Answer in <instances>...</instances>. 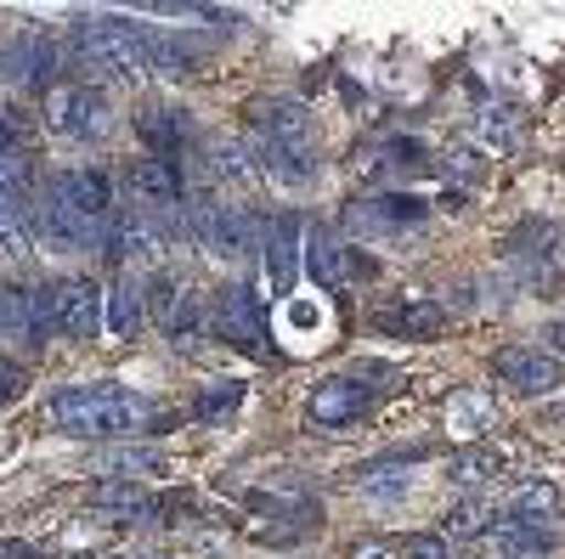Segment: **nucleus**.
<instances>
[{
	"label": "nucleus",
	"instance_id": "4be33fe9",
	"mask_svg": "<svg viewBox=\"0 0 565 559\" xmlns=\"http://www.w3.org/2000/svg\"><path fill=\"white\" fill-rule=\"evenodd\" d=\"M210 164L232 186H249L260 175V153L249 148V136H210Z\"/></svg>",
	"mask_w": 565,
	"mask_h": 559
},
{
	"label": "nucleus",
	"instance_id": "7ed1b4c3",
	"mask_svg": "<svg viewBox=\"0 0 565 559\" xmlns=\"http://www.w3.org/2000/svg\"><path fill=\"white\" fill-rule=\"evenodd\" d=\"M74 57L108 85H141L153 74L148 63V29L136 18H90L74 29Z\"/></svg>",
	"mask_w": 565,
	"mask_h": 559
},
{
	"label": "nucleus",
	"instance_id": "6ab92c4d",
	"mask_svg": "<svg viewBox=\"0 0 565 559\" xmlns=\"http://www.w3.org/2000/svg\"><path fill=\"white\" fill-rule=\"evenodd\" d=\"M136 136L153 148V159H175L186 148V114L164 103H141L136 108Z\"/></svg>",
	"mask_w": 565,
	"mask_h": 559
},
{
	"label": "nucleus",
	"instance_id": "f704fd0d",
	"mask_svg": "<svg viewBox=\"0 0 565 559\" xmlns=\"http://www.w3.org/2000/svg\"><path fill=\"white\" fill-rule=\"evenodd\" d=\"M244 401V385H210V390H199V401H193V412L199 418H215V412H232V407H238Z\"/></svg>",
	"mask_w": 565,
	"mask_h": 559
},
{
	"label": "nucleus",
	"instance_id": "20e7f679",
	"mask_svg": "<svg viewBox=\"0 0 565 559\" xmlns=\"http://www.w3.org/2000/svg\"><path fill=\"white\" fill-rule=\"evenodd\" d=\"M186 215H193V238H199V249L215 255V260H226V266H238V260L260 244V226H266V221H255L249 209H238V204H215V198H186Z\"/></svg>",
	"mask_w": 565,
	"mask_h": 559
},
{
	"label": "nucleus",
	"instance_id": "39448f33",
	"mask_svg": "<svg viewBox=\"0 0 565 559\" xmlns=\"http://www.w3.org/2000/svg\"><path fill=\"white\" fill-rule=\"evenodd\" d=\"M210 334L226 340L232 351H244V356H260V362H277L271 351V334H266V311H260V294L244 289V283H232L210 300Z\"/></svg>",
	"mask_w": 565,
	"mask_h": 559
},
{
	"label": "nucleus",
	"instance_id": "f8f14e48",
	"mask_svg": "<svg viewBox=\"0 0 565 559\" xmlns=\"http://www.w3.org/2000/svg\"><path fill=\"white\" fill-rule=\"evenodd\" d=\"M130 193L141 198V209H159V215L181 209V204H186L181 164H175V159H153V153H141V159L130 164Z\"/></svg>",
	"mask_w": 565,
	"mask_h": 559
},
{
	"label": "nucleus",
	"instance_id": "2eb2a0df",
	"mask_svg": "<svg viewBox=\"0 0 565 559\" xmlns=\"http://www.w3.org/2000/svg\"><path fill=\"white\" fill-rule=\"evenodd\" d=\"M424 215H430V204L413 198V193H380L367 204H351L345 215V232H391V226H418Z\"/></svg>",
	"mask_w": 565,
	"mask_h": 559
},
{
	"label": "nucleus",
	"instance_id": "a18cd8bd",
	"mask_svg": "<svg viewBox=\"0 0 565 559\" xmlns=\"http://www.w3.org/2000/svg\"><path fill=\"white\" fill-rule=\"evenodd\" d=\"M559 424H565V407H559Z\"/></svg>",
	"mask_w": 565,
	"mask_h": 559
},
{
	"label": "nucleus",
	"instance_id": "ea45409f",
	"mask_svg": "<svg viewBox=\"0 0 565 559\" xmlns=\"http://www.w3.org/2000/svg\"><path fill=\"white\" fill-rule=\"evenodd\" d=\"M351 559H402V542H391V537H362V542H351Z\"/></svg>",
	"mask_w": 565,
	"mask_h": 559
},
{
	"label": "nucleus",
	"instance_id": "6e6552de",
	"mask_svg": "<svg viewBox=\"0 0 565 559\" xmlns=\"http://www.w3.org/2000/svg\"><path fill=\"white\" fill-rule=\"evenodd\" d=\"M103 249H108V260H125V266H153L164 249H170V238H164V215L159 209H119L114 221H108V238H103Z\"/></svg>",
	"mask_w": 565,
	"mask_h": 559
},
{
	"label": "nucleus",
	"instance_id": "c756f323",
	"mask_svg": "<svg viewBox=\"0 0 565 559\" xmlns=\"http://www.w3.org/2000/svg\"><path fill=\"white\" fill-rule=\"evenodd\" d=\"M148 63H153V74H164V79H186L193 74V52H186V45L175 40V34H153L148 29Z\"/></svg>",
	"mask_w": 565,
	"mask_h": 559
},
{
	"label": "nucleus",
	"instance_id": "9b49d317",
	"mask_svg": "<svg viewBox=\"0 0 565 559\" xmlns=\"http://www.w3.org/2000/svg\"><path fill=\"white\" fill-rule=\"evenodd\" d=\"M260 255H266V271H271V289L289 294V289H295V271H300V215H295V209L266 215V226H260Z\"/></svg>",
	"mask_w": 565,
	"mask_h": 559
},
{
	"label": "nucleus",
	"instance_id": "aec40b11",
	"mask_svg": "<svg viewBox=\"0 0 565 559\" xmlns=\"http://www.w3.org/2000/svg\"><path fill=\"white\" fill-rule=\"evenodd\" d=\"M40 249V226H34V204H7L0 209V266H29Z\"/></svg>",
	"mask_w": 565,
	"mask_h": 559
},
{
	"label": "nucleus",
	"instance_id": "4468645a",
	"mask_svg": "<svg viewBox=\"0 0 565 559\" xmlns=\"http://www.w3.org/2000/svg\"><path fill=\"white\" fill-rule=\"evenodd\" d=\"M373 407V390L362 385V379H322L317 390H311V401H306V412H311V424H322V430H334V424H356V418Z\"/></svg>",
	"mask_w": 565,
	"mask_h": 559
},
{
	"label": "nucleus",
	"instance_id": "79ce46f5",
	"mask_svg": "<svg viewBox=\"0 0 565 559\" xmlns=\"http://www.w3.org/2000/svg\"><path fill=\"white\" fill-rule=\"evenodd\" d=\"M0 559H40V548L23 537H0Z\"/></svg>",
	"mask_w": 565,
	"mask_h": 559
},
{
	"label": "nucleus",
	"instance_id": "f3484780",
	"mask_svg": "<svg viewBox=\"0 0 565 559\" xmlns=\"http://www.w3.org/2000/svg\"><path fill=\"white\" fill-rule=\"evenodd\" d=\"M373 329L391 340H430L441 329V305L436 300H391L373 311Z\"/></svg>",
	"mask_w": 565,
	"mask_h": 559
},
{
	"label": "nucleus",
	"instance_id": "72a5a7b5",
	"mask_svg": "<svg viewBox=\"0 0 565 559\" xmlns=\"http://www.w3.org/2000/svg\"><path fill=\"white\" fill-rule=\"evenodd\" d=\"M23 198H29V164L12 153V159H0V209L23 204Z\"/></svg>",
	"mask_w": 565,
	"mask_h": 559
},
{
	"label": "nucleus",
	"instance_id": "58836bf2",
	"mask_svg": "<svg viewBox=\"0 0 565 559\" xmlns=\"http://www.w3.org/2000/svg\"><path fill=\"white\" fill-rule=\"evenodd\" d=\"M402 559H452V553H447V542H441V537L418 531V537H407V542H402Z\"/></svg>",
	"mask_w": 565,
	"mask_h": 559
},
{
	"label": "nucleus",
	"instance_id": "dca6fc26",
	"mask_svg": "<svg viewBox=\"0 0 565 559\" xmlns=\"http://www.w3.org/2000/svg\"><path fill=\"white\" fill-rule=\"evenodd\" d=\"M249 130L260 148H277V142H311V114L289 97H271V103H255L249 114Z\"/></svg>",
	"mask_w": 565,
	"mask_h": 559
},
{
	"label": "nucleus",
	"instance_id": "f257e3e1",
	"mask_svg": "<svg viewBox=\"0 0 565 559\" xmlns=\"http://www.w3.org/2000/svg\"><path fill=\"white\" fill-rule=\"evenodd\" d=\"M45 418L79 441H130L170 424V412H159L148 396H136L125 385H63L45 396Z\"/></svg>",
	"mask_w": 565,
	"mask_h": 559
},
{
	"label": "nucleus",
	"instance_id": "423d86ee",
	"mask_svg": "<svg viewBox=\"0 0 565 559\" xmlns=\"http://www.w3.org/2000/svg\"><path fill=\"white\" fill-rule=\"evenodd\" d=\"M40 108H45V125L68 136V142H108L114 136V108L90 85H52Z\"/></svg>",
	"mask_w": 565,
	"mask_h": 559
},
{
	"label": "nucleus",
	"instance_id": "1a4fd4ad",
	"mask_svg": "<svg viewBox=\"0 0 565 559\" xmlns=\"http://www.w3.org/2000/svg\"><path fill=\"white\" fill-rule=\"evenodd\" d=\"M492 373L514 390V396H548L565 385V362L559 356H543V351H526V345H509L492 356Z\"/></svg>",
	"mask_w": 565,
	"mask_h": 559
},
{
	"label": "nucleus",
	"instance_id": "412c9836",
	"mask_svg": "<svg viewBox=\"0 0 565 559\" xmlns=\"http://www.w3.org/2000/svg\"><path fill=\"white\" fill-rule=\"evenodd\" d=\"M260 164L277 186H311L317 181V148L311 142H277V148H260Z\"/></svg>",
	"mask_w": 565,
	"mask_h": 559
},
{
	"label": "nucleus",
	"instance_id": "393cba45",
	"mask_svg": "<svg viewBox=\"0 0 565 559\" xmlns=\"http://www.w3.org/2000/svg\"><path fill=\"white\" fill-rule=\"evenodd\" d=\"M141 316H148V300H141V289L130 283V277H114L108 311H103V322L114 329V340H136V334H141Z\"/></svg>",
	"mask_w": 565,
	"mask_h": 559
},
{
	"label": "nucleus",
	"instance_id": "7c9ffc66",
	"mask_svg": "<svg viewBox=\"0 0 565 559\" xmlns=\"http://www.w3.org/2000/svg\"><path fill=\"white\" fill-rule=\"evenodd\" d=\"M487 412H492V407H487V396H469V390H463V396L452 401V436L469 447V441H476V430L487 424Z\"/></svg>",
	"mask_w": 565,
	"mask_h": 559
},
{
	"label": "nucleus",
	"instance_id": "5701e85b",
	"mask_svg": "<svg viewBox=\"0 0 565 559\" xmlns=\"http://www.w3.org/2000/svg\"><path fill=\"white\" fill-rule=\"evenodd\" d=\"M90 503L108 508V515H119V520H153V515H164V508L136 481H97V486H90Z\"/></svg>",
	"mask_w": 565,
	"mask_h": 559
},
{
	"label": "nucleus",
	"instance_id": "cd10ccee",
	"mask_svg": "<svg viewBox=\"0 0 565 559\" xmlns=\"http://www.w3.org/2000/svg\"><path fill=\"white\" fill-rule=\"evenodd\" d=\"M559 515V486L554 481H521L509 492V520H554Z\"/></svg>",
	"mask_w": 565,
	"mask_h": 559
},
{
	"label": "nucleus",
	"instance_id": "9d476101",
	"mask_svg": "<svg viewBox=\"0 0 565 559\" xmlns=\"http://www.w3.org/2000/svg\"><path fill=\"white\" fill-rule=\"evenodd\" d=\"M57 186L63 198L90 221V226H108L119 215V193H114V175L97 170V164H79V170H57Z\"/></svg>",
	"mask_w": 565,
	"mask_h": 559
},
{
	"label": "nucleus",
	"instance_id": "c85d7f7f",
	"mask_svg": "<svg viewBox=\"0 0 565 559\" xmlns=\"http://www.w3.org/2000/svg\"><path fill=\"white\" fill-rule=\"evenodd\" d=\"M476 130H481V142H487L492 153H509V148H521L526 119H521V108H503V103H498V108H487V114H481V125H476Z\"/></svg>",
	"mask_w": 565,
	"mask_h": 559
},
{
	"label": "nucleus",
	"instance_id": "a878e982",
	"mask_svg": "<svg viewBox=\"0 0 565 559\" xmlns=\"http://www.w3.org/2000/svg\"><path fill=\"white\" fill-rule=\"evenodd\" d=\"M503 475V452L498 447H463L458 458H452V486H463V492H487L492 481Z\"/></svg>",
	"mask_w": 565,
	"mask_h": 559
},
{
	"label": "nucleus",
	"instance_id": "c03bdc74",
	"mask_svg": "<svg viewBox=\"0 0 565 559\" xmlns=\"http://www.w3.org/2000/svg\"><path fill=\"white\" fill-rule=\"evenodd\" d=\"M0 334H7V311H0Z\"/></svg>",
	"mask_w": 565,
	"mask_h": 559
},
{
	"label": "nucleus",
	"instance_id": "c9c22d12",
	"mask_svg": "<svg viewBox=\"0 0 565 559\" xmlns=\"http://www.w3.org/2000/svg\"><path fill=\"white\" fill-rule=\"evenodd\" d=\"M481 148H447V159H441V175L447 181H481Z\"/></svg>",
	"mask_w": 565,
	"mask_h": 559
},
{
	"label": "nucleus",
	"instance_id": "ddd939ff",
	"mask_svg": "<svg viewBox=\"0 0 565 559\" xmlns=\"http://www.w3.org/2000/svg\"><path fill=\"white\" fill-rule=\"evenodd\" d=\"M514 266H526L537 283H554L565 271V226L554 221H526L514 232Z\"/></svg>",
	"mask_w": 565,
	"mask_h": 559
},
{
	"label": "nucleus",
	"instance_id": "37998d69",
	"mask_svg": "<svg viewBox=\"0 0 565 559\" xmlns=\"http://www.w3.org/2000/svg\"><path fill=\"white\" fill-rule=\"evenodd\" d=\"M548 340H554V345H565V322H554V329H548Z\"/></svg>",
	"mask_w": 565,
	"mask_h": 559
},
{
	"label": "nucleus",
	"instance_id": "4c0bfd02",
	"mask_svg": "<svg viewBox=\"0 0 565 559\" xmlns=\"http://www.w3.org/2000/svg\"><path fill=\"white\" fill-rule=\"evenodd\" d=\"M103 470H136V475H153L159 470V452H130V447H114L103 458Z\"/></svg>",
	"mask_w": 565,
	"mask_h": 559
},
{
	"label": "nucleus",
	"instance_id": "bb28decb",
	"mask_svg": "<svg viewBox=\"0 0 565 559\" xmlns=\"http://www.w3.org/2000/svg\"><path fill=\"white\" fill-rule=\"evenodd\" d=\"M413 463H418V447H407V452H385L380 463H362V470H356V486L373 492V497H380V492H402L407 475H413Z\"/></svg>",
	"mask_w": 565,
	"mask_h": 559
},
{
	"label": "nucleus",
	"instance_id": "a19ab883",
	"mask_svg": "<svg viewBox=\"0 0 565 559\" xmlns=\"http://www.w3.org/2000/svg\"><path fill=\"white\" fill-rule=\"evenodd\" d=\"M23 390V367L18 362H7V356H0V407H7L12 396Z\"/></svg>",
	"mask_w": 565,
	"mask_h": 559
},
{
	"label": "nucleus",
	"instance_id": "e433bc0d",
	"mask_svg": "<svg viewBox=\"0 0 565 559\" xmlns=\"http://www.w3.org/2000/svg\"><path fill=\"white\" fill-rule=\"evenodd\" d=\"M385 159H391V170H430V153H424L418 142H407V136L385 142Z\"/></svg>",
	"mask_w": 565,
	"mask_h": 559
},
{
	"label": "nucleus",
	"instance_id": "0eeeda50",
	"mask_svg": "<svg viewBox=\"0 0 565 559\" xmlns=\"http://www.w3.org/2000/svg\"><path fill=\"white\" fill-rule=\"evenodd\" d=\"M34 226H40V238L52 244V249H97V244L108 238V226H90V221L63 198L57 175L40 186V198H34Z\"/></svg>",
	"mask_w": 565,
	"mask_h": 559
},
{
	"label": "nucleus",
	"instance_id": "2f4dec72",
	"mask_svg": "<svg viewBox=\"0 0 565 559\" xmlns=\"http://www.w3.org/2000/svg\"><path fill=\"white\" fill-rule=\"evenodd\" d=\"M492 526H498V508H487V503H463L458 515H452V531L469 537V542H481Z\"/></svg>",
	"mask_w": 565,
	"mask_h": 559
},
{
	"label": "nucleus",
	"instance_id": "b1692460",
	"mask_svg": "<svg viewBox=\"0 0 565 559\" xmlns=\"http://www.w3.org/2000/svg\"><path fill=\"white\" fill-rule=\"evenodd\" d=\"M204 334H210L204 294H199V289H181V300H175V311H170V322H164V340H170L175 351H193Z\"/></svg>",
	"mask_w": 565,
	"mask_h": 559
},
{
	"label": "nucleus",
	"instance_id": "f03ea898",
	"mask_svg": "<svg viewBox=\"0 0 565 559\" xmlns=\"http://www.w3.org/2000/svg\"><path fill=\"white\" fill-rule=\"evenodd\" d=\"M103 289L90 277H52L29 289V340H90L103 329Z\"/></svg>",
	"mask_w": 565,
	"mask_h": 559
},
{
	"label": "nucleus",
	"instance_id": "473e14b6",
	"mask_svg": "<svg viewBox=\"0 0 565 559\" xmlns=\"http://www.w3.org/2000/svg\"><path fill=\"white\" fill-rule=\"evenodd\" d=\"M23 142H29V114L12 108V103H0V159H12Z\"/></svg>",
	"mask_w": 565,
	"mask_h": 559
},
{
	"label": "nucleus",
	"instance_id": "a211bd4d",
	"mask_svg": "<svg viewBox=\"0 0 565 559\" xmlns=\"http://www.w3.org/2000/svg\"><path fill=\"white\" fill-rule=\"evenodd\" d=\"M12 68H18V79L52 90V74L63 68V40L45 29H23V40L12 45Z\"/></svg>",
	"mask_w": 565,
	"mask_h": 559
}]
</instances>
